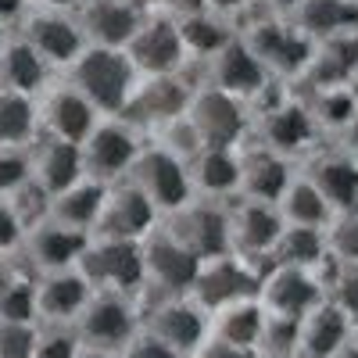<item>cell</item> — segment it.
Returning <instances> with one entry per match:
<instances>
[{"mask_svg":"<svg viewBox=\"0 0 358 358\" xmlns=\"http://www.w3.org/2000/svg\"><path fill=\"white\" fill-rule=\"evenodd\" d=\"M290 183V165L283 155L268 151H251L241 158V179H236V190L244 194V201H262V204H276L280 194Z\"/></svg>","mask_w":358,"mask_h":358,"instance_id":"obj_21","label":"cell"},{"mask_svg":"<svg viewBox=\"0 0 358 358\" xmlns=\"http://www.w3.org/2000/svg\"><path fill=\"white\" fill-rule=\"evenodd\" d=\"M36 319V280L22 273L0 276V322H33Z\"/></svg>","mask_w":358,"mask_h":358,"instance_id":"obj_35","label":"cell"},{"mask_svg":"<svg viewBox=\"0 0 358 358\" xmlns=\"http://www.w3.org/2000/svg\"><path fill=\"white\" fill-rule=\"evenodd\" d=\"M334 308L348 319V322H358V265L344 268L337 276V287H334Z\"/></svg>","mask_w":358,"mask_h":358,"instance_id":"obj_41","label":"cell"},{"mask_svg":"<svg viewBox=\"0 0 358 358\" xmlns=\"http://www.w3.org/2000/svg\"><path fill=\"white\" fill-rule=\"evenodd\" d=\"M76 322H79V337L97 351H115L129 344L133 337V312L118 294H97V297L90 294V301L83 305Z\"/></svg>","mask_w":358,"mask_h":358,"instance_id":"obj_14","label":"cell"},{"mask_svg":"<svg viewBox=\"0 0 358 358\" xmlns=\"http://www.w3.org/2000/svg\"><path fill=\"white\" fill-rule=\"evenodd\" d=\"M69 72H72L69 86L97 115L101 111L118 115L136 86V69L129 65L126 50H115V47H83V54L69 65Z\"/></svg>","mask_w":358,"mask_h":358,"instance_id":"obj_1","label":"cell"},{"mask_svg":"<svg viewBox=\"0 0 358 358\" xmlns=\"http://www.w3.org/2000/svg\"><path fill=\"white\" fill-rule=\"evenodd\" d=\"M169 215L172 219H169L165 233L176 244H183L197 262L229 251V244H226V212L215 208L212 201H194L190 197L183 208H176V212H169Z\"/></svg>","mask_w":358,"mask_h":358,"instance_id":"obj_7","label":"cell"},{"mask_svg":"<svg viewBox=\"0 0 358 358\" xmlns=\"http://www.w3.org/2000/svg\"><path fill=\"white\" fill-rule=\"evenodd\" d=\"M276 4H280V8H301L305 0H276Z\"/></svg>","mask_w":358,"mask_h":358,"instance_id":"obj_50","label":"cell"},{"mask_svg":"<svg viewBox=\"0 0 358 358\" xmlns=\"http://www.w3.org/2000/svg\"><path fill=\"white\" fill-rule=\"evenodd\" d=\"M301 11H305L301 15L305 29H312V33H334V29H341L344 18H348L344 0H305Z\"/></svg>","mask_w":358,"mask_h":358,"instance_id":"obj_38","label":"cell"},{"mask_svg":"<svg viewBox=\"0 0 358 358\" xmlns=\"http://www.w3.org/2000/svg\"><path fill=\"white\" fill-rule=\"evenodd\" d=\"M29 179V162L22 151H8L0 147V197H11Z\"/></svg>","mask_w":358,"mask_h":358,"instance_id":"obj_40","label":"cell"},{"mask_svg":"<svg viewBox=\"0 0 358 358\" xmlns=\"http://www.w3.org/2000/svg\"><path fill=\"white\" fill-rule=\"evenodd\" d=\"M276 212L283 219V226H308V229H326L334 208L322 201V194L312 187V179H290L287 190L276 201Z\"/></svg>","mask_w":358,"mask_h":358,"instance_id":"obj_28","label":"cell"},{"mask_svg":"<svg viewBox=\"0 0 358 358\" xmlns=\"http://www.w3.org/2000/svg\"><path fill=\"white\" fill-rule=\"evenodd\" d=\"M215 341L229 344V348H244V351H255V344L262 341V330H265V312L258 301H233L226 308L215 312Z\"/></svg>","mask_w":358,"mask_h":358,"instance_id":"obj_31","label":"cell"},{"mask_svg":"<svg viewBox=\"0 0 358 358\" xmlns=\"http://www.w3.org/2000/svg\"><path fill=\"white\" fill-rule=\"evenodd\" d=\"M151 337L158 344H165L169 351H194L201 348L204 337V315L197 305L187 301H165L155 315H151Z\"/></svg>","mask_w":358,"mask_h":358,"instance_id":"obj_23","label":"cell"},{"mask_svg":"<svg viewBox=\"0 0 358 358\" xmlns=\"http://www.w3.org/2000/svg\"><path fill=\"white\" fill-rule=\"evenodd\" d=\"M104 183H97V179H79V183H72L69 190L54 194L50 197V215L54 222L62 226H72L79 233H90L97 226V215H101V201H104Z\"/></svg>","mask_w":358,"mask_h":358,"instance_id":"obj_25","label":"cell"},{"mask_svg":"<svg viewBox=\"0 0 358 358\" xmlns=\"http://www.w3.org/2000/svg\"><path fill=\"white\" fill-rule=\"evenodd\" d=\"M283 229V219L276 204L244 201L233 212H226V244L236 258H255V255H273V244Z\"/></svg>","mask_w":358,"mask_h":358,"instance_id":"obj_11","label":"cell"},{"mask_svg":"<svg viewBox=\"0 0 358 358\" xmlns=\"http://www.w3.org/2000/svg\"><path fill=\"white\" fill-rule=\"evenodd\" d=\"M176 29H179V40H183V50L215 54V50H222V47L229 43V33L219 25V18L201 15V11L187 15L183 22H176Z\"/></svg>","mask_w":358,"mask_h":358,"instance_id":"obj_36","label":"cell"},{"mask_svg":"<svg viewBox=\"0 0 358 358\" xmlns=\"http://www.w3.org/2000/svg\"><path fill=\"white\" fill-rule=\"evenodd\" d=\"M0 43H4V40H0Z\"/></svg>","mask_w":358,"mask_h":358,"instance_id":"obj_51","label":"cell"},{"mask_svg":"<svg viewBox=\"0 0 358 358\" xmlns=\"http://www.w3.org/2000/svg\"><path fill=\"white\" fill-rule=\"evenodd\" d=\"M86 301H90V283L76 268H57V273H43L36 280V315L47 322L76 319Z\"/></svg>","mask_w":358,"mask_h":358,"instance_id":"obj_20","label":"cell"},{"mask_svg":"<svg viewBox=\"0 0 358 358\" xmlns=\"http://www.w3.org/2000/svg\"><path fill=\"white\" fill-rule=\"evenodd\" d=\"M348 319L334 305H315L297 319V344L305 348L308 358H334L344 348Z\"/></svg>","mask_w":358,"mask_h":358,"instance_id":"obj_27","label":"cell"},{"mask_svg":"<svg viewBox=\"0 0 358 358\" xmlns=\"http://www.w3.org/2000/svg\"><path fill=\"white\" fill-rule=\"evenodd\" d=\"M33 322H0V358H33Z\"/></svg>","mask_w":358,"mask_h":358,"instance_id":"obj_39","label":"cell"},{"mask_svg":"<svg viewBox=\"0 0 358 358\" xmlns=\"http://www.w3.org/2000/svg\"><path fill=\"white\" fill-rule=\"evenodd\" d=\"M312 187L322 194V201L341 212V208L358 204V162L355 158H322L312 169Z\"/></svg>","mask_w":358,"mask_h":358,"instance_id":"obj_30","label":"cell"},{"mask_svg":"<svg viewBox=\"0 0 358 358\" xmlns=\"http://www.w3.org/2000/svg\"><path fill=\"white\" fill-rule=\"evenodd\" d=\"M76 358H111V351H97V348H86V351H79Z\"/></svg>","mask_w":358,"mask_h":358,"instance_id":"obj_48","label":"cell"},{"mask_svg":"<svg viewBox=\"0 0 358 358\" xmlns=\"http://www.w3.org/2000/svg\"><path fill=\"white\" fill-rule=\"evenodd\" d=\"M76 273L90 283V290L101 287L104 294H129L143 283L140 241H111V236L86 241Z\"/></svg>","mask_w":358,"mask_h":358,"instance_id":"obj_2","label":"cell"},{"mask_svg":"<svg viewBox=\"0 0 358 358\" xmlns=\"http://www.w3.org/2000/svg\"><path fill=\"white\" fill-rule=\"evenodd\" d=\"M25 162H29V179H33L40 190H47L50 197L69 190L72 183H79V179L86 176L79 143L54 140V136H43L36 143V151L25 155Z\"/></svg>","mask_w":358,"mask_h":358,"instance_id":"obj_17","label":"cell"},{"mask_svg":"<svg viewBox=\"0 0 358 358\" xmlns=\"http://www.w3.org/2000/svg\"><path fill=\"white\" fill-rule=\"evenodd\" d=\"M312 111H305L301 104H276L273 111L265 115L262 133H265V147L276 155L297 151L312 140Z\"/></svg>","mask_w":358,"mask_h":358,"instance_id":"obj_29","label":"cell"},{"mask_svg":"<svg viewBox=\"0 0 358 358\" xmlns=\"http://www.w3.org/2000/svg\"><path fill=\"white\" fill-rule=\"evenodd\" d=\"M140 255H143V280L158 283L169 294L190 290V283L197 276V265H201L183 244H176L165 229L147 233L140 241Z\"/></svg>","mask_w":358,"mask_h":358,"instance_id":"obj_12","label":"cell"},{"mask_svg":"<svg viewBox=\"0 0 358 358\" xmlns=\"http://www.w3.org/2000/svg\"><path fill=\"white\" fill-rule=\"evenodd\" d=\"M36 101L25 94H11L0 90V147L8 151H22L29 140H36Z\"/></svg>","mask_w":358,"mask_h":358,"instance_id":"obj_32","label":"cell"},{"mask_svg":"<svg viewBox=\"0 0 358 358\" xmlns=\"http://www.w3.org/2000/svg\"><path fill=\"white\" fill-rule=\"evenodd\" d=\"M258 290H262V301L268 305V312L283 315V319H301L305 312H312L319 305V280L308 268L276 265L258 283Z\"/></svg>","mask_w":358,"mask_h":358,"instance_id":"obj_18","label":"cell"},{"mask_svg":"<svg viewBox=\"0 0 358 358\" xmlns=\"http://www.w3.org/2000/svg\"><path fill=\"white\" fill-rule=\"evenodd\" d=\"M129 65L136 69V76H172L176 65L183 62V40H179V29L169 18H151L140 22L136 33L129 36V43L122 47Z\"/></svg>","mask_w":358,"mask_h":358,"instance_id":"obj_10","label":"cell"},{"mask_svg":"<svg viewBox=\"0 0 358 358\" xmlns=\"http://www.w3.org/2000/svg\"><path fill=\"white\" fill-rule=\"evenodd\" d=\"M212 76H215V90H222L229 97L255 94L265 83V69L258 65V57L244 43H233V40L212 54Z\"/></svg>","mask_w":358,"mask_h":358,"instance_id":"obj_24","label":"cell"},{"mask_svg":"<svg viewBox=\"0 0 358 358\" xmlns=\"http://www.w3.org/2000/svg\"><path fill=\"white\" fill-rule=\"evenodd\" d=\"M244 47L258 57L262 69H294V65L308 62V50L297 43L283 25H262L251 36V43H244Z\"/></svg>","mask_w":358,"mask_h":358,"instance_id":"obj_33","label":"cell"},{"mask_svg":"<svg viewBox=\"0 0 358 358\" xmlns=\"http://www.w3.org/2000/svg\"><path fill=\"white\" fill-rule=\"evenodd\" d=\"M76 355H79V344H76L72 334H62V330L36 334L33 358H76Z\"/></svg>","mask_w":358,"mask_h":358,"instance_id":"obj_42","label":"cell"},{"mask_svg":"<svg viewBox=\"0 0 358 358\" xmlns=\"http://www.w3.org/2000/svg\"><path fill=\"white\" fill-rule=\"evenodd\" d=\"M155 222H158L155 204L147 201L129 179H118L115 187L104 190L94 233L111 236V241H143V236L155 229Z\"/></svg>","mask_w":358,"mask_h":358,"instance_id":"obj_8","label":"cell"},{"mask_svg":"<svg viewBox=\"0 0 358 358\" xmlns=\"http://www.w3.org/2000/svg\"><path fill=\"white\" fill-rule=\"evenodd\" d=\"M43 83H47V65L40 62V54L25 40H4L0 43V90L36 97L43 90Z\"/></svg>","mask_w":358,"mask_h":358,"instance_id":"obj_26","label":"cell"},{"mask_svg":"<svg viewBox=\"0 0 358 358\" xmlns=\"http://www.w3.org/2000/svg\"><path fill=\"white\" fill-rule=\"evenodd\" d=\"M197 358H255V351H244V348H229L222 341H212V344H204V348H194Z\"/></svg>","mask_w":358,"mask_h":358,"instance_id":"obj_45","label":"cell"},{"mask_svg":"<svg viewBox=\"0 0 358 358\" xmlns=\"http://www.w3.org/2000/svg\"><path fill=\"white\" fill-rule=\"evenodd\" d=\"M126 179L155 204V212H176V208H183L194 197L187 158H179L169 147H140Z\"/></svg>","mask_w":358,"mask_h":358,"instance_id":"obj_3","label":"cell"},{"mask_svg":"<svg viewBox=\"0 0 358 358\" xmlns=\"http://www.w3.org/2000/svg\"><path fill=\"white\" fill-rule=\"evenodd\" d=\"M190 90L179 83L176 76H147L143 83L133 86V94L126 101V115L133 122H172V118H183L187 104H190Z\"/></svg>","mask_w":358,"mask_h":358,"instance_id":"obj_15","label":"cell"},{"mask_svg":"<svg viewBox=\"0 0 358 358\" xmlns=\"http://www.w3.org/2000/svg\"><path fill=\"white\" fill-rule=\"evenodd\" d=\"M36 4H43V8H50V11H65L69 4H76V0H36Z\"/></svg>","mask_w":358,"mask_h":358,"instance_id":"obj_47","label":"cell"},{"mask_svg":"<svg viewBox=\"0 0 358 358\" xmlns=\"http://www.w3.org/2000/svg\"><path fill=\"white\" fill-rule=\"evenodd\" d=\"M22 22H25V25H22V36H18V40H25L29 47H33L47 69H50V65L69 69L76 57L83 54V47H86L79 22H76L72 15H65V11L43 8V11H36V15H25Z\"/></svg>","mask_w":358,"mask_h":358,"instance_id":"obj_9","label":"cell"},{"mask_svg":"<svg viewBox=\"0 0 358 358\" xmlns=\"http://www.w3.org/2000/svg\"><path fill=\"white\" fill-rule=\"evenodd\" d=\"M126 358H179V355L169 351L165 344H158L155 337H140L126 348Z\"/></svg>","mask_w":358,"mask_h":358,"instance_id":"obj_44","label":"cell"},{"mask_svg":"<svg viewBox=\"0 0 358 358\" xmlns=\"http://www.w3.org/2000/svg\"><path fill=\"white\" fill-rule=\"evenodd\" d=\"M322 236H326V248H330L341 262L358 265V204L334 212L326 229H322Z\"/></svg>","mask_w":358,"mask_h":358,"instance_id":"obj_37","label":"cell"},{"mask_svg":"<svg viewBox=\"0 0 358 358\" xmlns=\"http://www.w3.org/2000/svg\"><path fill=\"white\" fill-rule=\"evenodd\" d=\"M334 358H358V348H341Z\"/></svg>","mask_w":358,"mask_h":358,"instance_id":"obj_49","label":"cell"},{"mask_svg":"<svg viewBox=\"0 0 358 358\" xmlns=\"http://www.w3.org/2000/svg\"><path fill=\"white\" fill-rule=\"evenodd\" d=\"M258 276L248 268V258H236V255H215V258H204L197 265V276L190 283L194 294V305L201 312H219L233 301H248V297L258 294Z\"/></svg>","mask_w":358,"mask_h":358,"instance_id":"obj_4","label":"cell"},{"mask_svg":"<svg viewBox=\"0 0 358 358\" xmlns=\"http://www.w3.org/2000/svg\"><path fill=\"white\" fill-rule=\"evenodd\" d=\"M273 255H276V265L312 268L326 255V236L322 229H308V226H283L273 244Z\"/></svg>","mask_w":358,"mask_h":358,"instance_id":"obj_34","label":"cell"},{"mask_svg":"<svg viewBox=\"0 0 358 358\" xmlns=\"http://www.w3.org/2000/svg\"><path fill=\"white\" fill-rule=\"evenodd\" d=\"M25 15V0H0V25Z\"/></svg>","mask_w":358,"mask_h":358,"instance_id":"obj_46","label":"cell"},{"mask_svg":"<svg viewBox=\"0 0 358 358\" xmlns=\"http://www.w3.org/2000/svg\"><path fill=\"white\" fill-rule=\"evenodd\" d=\"M83 151V172L86 179H97V183H115V179H126L136 155H140V140L136 129L126 122H97L90 129V136L79 143Z\"/></svg>","mask_w":358,"mask_h":358,"instance_id":"obj_5","label":"cell"},{"mask_svg":"<svg viewBox=\"0 0 358 358\" xmlns=\"http://www.w3.org/2000/svg\"><path fill=\"white\" fill-rule=\"evenodd\" d=\"M90 241V233H79L72 226H62L54 219H43L36 226H29L22 236V255L33 262L40 273H57V268H76L83 248Z\"/></svg>","mask_w":358,"mask_h":358,"instance_id":"obj_13","label":"cell"},{"mask_svg":"<svg viewBox=\"0 0 358 358\" xmlns=\"http://www.w3.org/2000/svg\"><path fill=\"white\" fill-rule=\"evenodd\" d=\"M76 22L83 29L86 47H115V50H122L143 18L126 4V0H86Z\"/></svg>","mask_w":358,"mask_h":358,"instance_id":"obj_19","label":"cell"},{"mask_svg":"<svg viewBox=\"0 0 358 358\" xmlns=\"http://www.w3.org/2000/svg\"><path fill=\"white\" fill-rule=\"evenodd\" d=\"M183 118L194 133V147H222V151H233V143L248 129V115L236 104V97L222 94L215 86L190 97Z\"/></svg>","mask_w":358,"mask_h":358,"instance_id":"obj_6","label":"cell"},{"mask_svg":"<svg viewBox=\"0 0 358 358\" xmlns=\"http://www.w3.org/2000/svg\"><path fill=\"white\" fill-rule=\"evenodd\" d=\"M36 122L54 140L83 143L90 136V129L97 126V111L90 108L72 86H62V90H50V94L36 104Z\"/></svg>","mask_w":358,"mask_h":358,"instance_id":"obj_16","label":"cell"},{"mask_svg":"<svg viewBox=\"0 0 358 358\" xmlns=\"http://www.w3.org/2000/svg\"><path fill=\"white\" fill-rule=\"evenodd\" d=\"M187 176L197 197H222L236 190L241 158L233 151H222V147H197L194 155H187Z\"/></svg>","mask_w":358,"mask_h":358,"instance_id":"obj_22","label":"cell"},{"mask_svg":"<svg viewBox=\"0 0 358 358\" xmlns=\"http://www.w3.org/2000/svg\"><path fill=\"white\" fill-rule=\"evenodd\" d=\"M22 236H25V226H22L18 215L11 212V204L0 197V258L15 255V251L22 248Z\"/></svg>","mask_w":358,"mask_h":358,"instance_id":"obj_43","label":"cell"}]
</instances>
